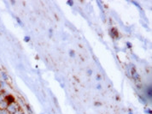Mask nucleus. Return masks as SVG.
<instances>
[{"label":"nucleus","mask_w":152,"mask_h":114,"mask_svg":"<svg viewBox=\"0 0 152 114\" xmlns=\"http://www.w3.org/2000/svg\"><path fill=\"white\" fill-rule=\"evenodd\" d=\"M110 34L112 35V37H114V38H116V37L118 36V32H117V30L116 28H112L110 30Z\"/></svg>","instance_id":"obj_4"},{"label":"nucleus","mask_w":152,"mask_h":114,"mask_svg":"<svg viewBox=\"0 0 152 114\" xmlns=\"http://www.w3.org/2000/svg\"><path fill=\"white\" fill-rule=\"evenodd\" d=\"M0 114H9L6 109H0Z\"/></svg>","instance_id":"obj_5"},{"label":"nucleus","mask_w":152,"mask_h":114,"mask_svg":"<svg viewBox=\"0 0 152 114\" xmlns=\"http://www.w3.org/2000/svg\"><path fill=\"white\" fill-rule=\"evenodd\" d=\"M5 100V98H4V97L2 95V94H0V103H1V102H2L3 100Z\"/></svg>","instance_id":"obj_6"},{"label":"nucleus","mask_w":152,"mask_h":114,"mask_svg":"<svg viewBox=\"0 0 152 114\" xmlns=\"http://www.w3.org/2000/svg\"><path fill=\"white\" fill-rule=\"evenodd\" d=\"M5 100L7 101L8 104H11V103H14V102H15L14 98L11 96V95H8V96L5 97Z\"/></svg>","instance_id":"obj_2"},{"label":"nucleus","mask_w":152,"mask_h":114,"mask_svg":"<svg viewBox=\"0 0 152 114\" xmlns=\"http://www.w3.org/2000/svg\"><path fill=\"white\" fill-rule=\"evenodd\" d=\"M8 103H7V101L4 100H3L1 103H0V109H6L7 108V106H8Z\"/></svg>","instance_id":"obj_3"},{"label":"nucleus","mask_w":152,"mask_h":114,"mask_svg":"<svg viewBox=\"0 0 152 114\" xmlns=\"http://www.w3.org/2000/svg\"><path fill=\"white\" fill-rule=\"evenodd\" d=\"M6 110L9 114H15L16 112L19 111V106L14 102V103L9 104L7 108H6Z\"/></svg>","instance_id":"obj_1"}]
</instances>
